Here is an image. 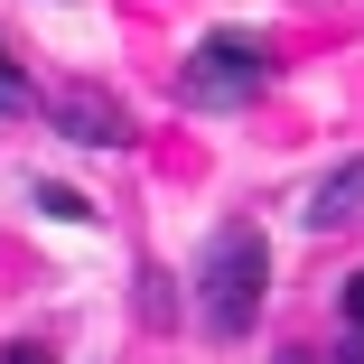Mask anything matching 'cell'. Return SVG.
<instances>
[{"label": "cell", "mask_w": 364, "mask_h": 364, "mask_svg": "<svg viewBox=\"0 0 364 364\" xmlns=\"http://www.w3.org/2000/svg\"><path fill=\"white\" fill-rule=\"evenodd\" d=\"M262 280H271V243H262V225H225L205 243V271H196V318L215 327V336H252V318H262Z\"/></svg>", "instance_id": "6da1fadb"}, {"label": "cell", "mask_w": 364, "mask_h": 364, "mask_svg": "<svg viewBox=\"0 0 364 364\" xmlns=\"http://www.w3.org/2000/svg\"><path fill=\"white\" fill-rule=\"evenodd\" d=\"M178 85H187V103H196V112H243V103L271 85V47L225 28V38H205V47L187 56V75H178Z\"/></svg>", "instance_id": "7a4b0ae2"}, {"label": "cell", "mask_w": 364, "mask_h": 364, "mask_svg": "<svg viewBox=\"0 0 364 364\" xmlns=\"http://www.w3.org/2000/svg\"><path fill=\"white\" fill-rule=\"evenodd\" d=\"M56 122H65V140H85V150H122V140H131V112L103 85H65L56 94Z\"/></svg>", "instance_id": "3957f363"}, {"label": "cell", "mask_w": 364, "mask_h": 364, "mask_svg": "<svg viewBox=\"0 0 364 364\" xmlns=\"http://www.w3.org/2000/svg\"><path fill=\"white\" fill-rule=\"evenodd\" d=\"M364 215V159H346L336 178H318V196H309V225H355Z\"/></svg>", "instance_id": "277c9868"}, {"label": "cell", "mask_w": 364, "mask_h": 364, "mask_svg": "<svg viewBox=\"0 0 364 364\" xmlns=\"http://www.w3.org/2000/svg\"><path fill=\"white\" fill-rule=\"evenodd\" d=\"M0 112H28V75H19L10 56H0Z\"/></svg>", "instance_id": "5b68a950"}, {"label": "cell", "mask_w": 364, "mask_h": 364, "mask_svg": "<svg viewBox=\"0 0 364 364\" xmlns=\"http://www.w3.org/2000/svg\"><path fill=\"white\" fill-rule=\"evenodd\" d=\"M38 205H47V215H75V225H85V215H94V205H85L75 187H38Z\"/></svg>", "instance_id": "8992f818"}, {"label": "cell", "mask_w": 364, "mask_h": 364, "mask_svg": "<svg viewBox=\"0 0 364 364\" xmlns=\"http://www.w3.org/2000/svg\"><path fill=\"white\" fill-rule=\"evenodd\" d=\"M346 327H355V336H364V271H355V280H346Z\"/></svg>", "instance_id": "52a82bcc"}, {"label": "cell", "mask_w": 364, "mask_h": 364, "mask_svg": "<svg viewBox=\"0 0 364 364\" xmlns=\"http://www.w3.org/2000/svg\"><path fill=\"white\" fill-rule=\"evenodd\" d=\"M0 364H47V346H10V355H0Z\"/></svg>", "instance_id": "ba28073f"}, {"label": "cell", "mask_w": 364, "mask_h": 364, "mask_svg": "<svg viewBox=\"0 0 364 364\" xmlns=\"http://www.w3.org/2000/svg\"><path fill=\"white\" fill-rule=\"evenodd\" d=\"M280 364H309V355H280Z\"/></svg>", "instance_id": "9c48e42d"}]
</instances>
